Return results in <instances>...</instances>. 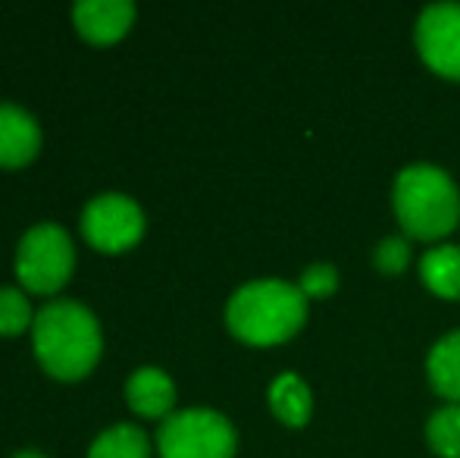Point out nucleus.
Segmentation results:
<instances>
[{
	"instance_id": "obj_1",
	"label": "nucleus",
	"mask_w": 460,
	"mask_h": 458,
	"mask_svg": "<svg viewBox=\"0 0 460 458\" xmlns=\"http://www.w3.org/2000/svg\"><path fill=\"white\" fill-rule=\"evenodd\" d=\"M35 355L57 380H82L101 358V324L82 301L57 299L35 314Z\"/></svg>"
},
{
	"instance_id": "obj_2",
	"label": "nucleus",
	"mask_w": 460,
	"mask_h": 458,
	"mask_svg": "<svg viewBox=\"0 0 460 458\" xmlns=\"http://www.w3.org/2000/svg\"><path fill=\"white\" fill-rule=\"evenodd\" d=\"M307 318V295L282 280H254L235 289L226 305V324L251 346L285 343Z\"/></svg>"
},
{
	"instance_id": "obj_3",
	"label": "nucleus",
	"mask_w": 460,
	"mask_h": 458,
	"mask_svg": "<svg viewBox=\"0 0 460 458\" xmlns=\"http://www.w3.org/2000/svg\"><path fill=\"white\" fill-rule=\"evenodd\" d=\"M394 214L413 238H442L460 220L457 183L436 164H411L394 176Z\"/></svg>"
},
{
	"instance_id": "obj_4",
	"label": "nucleus",
	"mask_w": 460,
	"mask_h": 458,
	"mask_svg": "<svg viewBox=\"0 0 460 458\" xmlns=\"http://www.w3.org/2000/svg\"><path fill=\"white\" fill-rule=\"evenodd\" d=\"M75 248L60 223H35L16 248V276L29 292L50 295L73 276Z\"/></svg>"
},
{
	"instance_id": "obj_5",
	"label": "nucleus",
	"mask_w": 460,
	"mask_h": 458,
	"mask_svg": "<svg viewBox=\"0 0 460 458\" xmlns=\"http://www.w3.org/2000/svg\"><path fill=\"white\" fill-rule=\"evenodd\" d=\"M160 458H232L235 427L210 409H185L164 421L157 434Z\"/></svg>"
},
{
	"instance_id": "obj_6",
	"label": "nucleus",
	"mask_w": 460,
	"mask_h": 458,
	"mask_svg": "<svg viewBox=\"0 0 460 458\" xmlns=\"http://www.w3.org/2000/svg\"><path fill=\"white\" fill-rule=\"evenodd\" d=\"M82 232H85L88 245H94L97 251L119 255L145 236V211L138 208L135 198L107 192V195H97L85 204Z\"/></svg>"
},
{
	"instance_id": "obj_7",
	"label": "nucleus",
	"mask_w": 460,
	"mask_h": 458,
	"mask_svg": "<svg viewBox=\"0 0 460 458\" xmlns=\"http://www.w3.org/2000/svg\"><path fill=\"white\" fill-rule=\"evenodd\" d=\"M417 50L426 67L460 79V4H429L420 13Z\"/></svg>"
},
{
	"instance_id": "obj_8",
	"label": "nucleus",
	"mask_w": 460,
	"mask_h": 458,
	"mask_svg": "<svg viewBox=\"0 0 460 458\" xmlns=\"http://www.w3.org/2000/svg\"><path fill=\"white\" fill-rule=\"evenodd\" d=\"M135 19L132 0H79L73 6V22L92 44H113L128 31Z\"/></svg>"
},
{
	"instance_id": "obj_9",
	"label": "nucleus",
	"mask_w": 460,
	"mask_h": 458,
	"mask_svg": "<svg viewBox=\"0 0 460 458\" xmlns=\"http://www.w3.org/2000/svg\"><path fill=\"white\" fill-rule=\"evenodd\" d=\"M41 148L38 120L19 104H0V166H25Z\"/></svg>"
},
{
	"instance_id": "obj_10",
	"label": "nucleus",
	"mask_w": 460,
	"mask_h": 458,
	"mask_svg": "<svg viewBox=\"0 0 460 458\" xmlns=\"http://www.w3.org/2000/svg\"><path fill=\"white\" fill-rule=\"evenodd\" d=\"M126 402L128 409L145 418H164L176 402V386H172L170 373L160 367H138L126 380Z\"/></svg>"
},
{
	"instance_id": "obj_11",
	"label": "nucleus",
	"mask_w": 460,
	"mask_h": 458,
	"mask_svg": "<svg viewBox=\"0 0 460 458\" xmlns=\"http://www.w3.org/2000/svg\"><path fill=\"white\" fill-rule=\"evenodd\" d=\"M270 405H273L276 418L282 424L304 427L310 421V411H314V396H310V386L297 373L285 371L270 386Z\"/></svg>"
},
{
	"instance_id": "obj_12",
	"label": "nucleus",
	"mask_w": 460,
	"mask_h": 458,
	"mask_svg": "<svg viewBox=\"0 0 460 458\" xmlns=\"http://www.w3.org/2000/svg\"><path fill=\"white\" fill-rule=\"evenodd\" d=\"M426 373H429V383L438 396L460 405V330L442 337L429 348Z\"/></svg>"
},
{
	"instance_id": "obj_13",
	"label": "nucleus",
	"mask_w": 460,
	"mask_h": 458,
	"mask_svg": "<svg viewBox=\"0 0 460 458\" xmlns=\"http://www.w3.org/2000/svg\"><path fill=\"white\" fill-rule=\"evenodd\" d=\"M420 276L442 299H460V245H436L426 251Z\"/></svg>"
},
{
	"instance_id": "obj_14",
	"label": "nucleus",
	"mask_w": 460,
	"mask_h": 458,
	"mask_svg": "<svg viewBox=\"0 0 460 458\" xmlns=\"http://www.w3.org/2000/svg\"><path fill=\"white\" fill-rule=\"evenodd\" d=\"M88 458H151V443L135 424H113L92 443Z\"/></svg>"
},
{
	"instance_id": "obj_15",
	"label": "nucleus",
	"mask_w": 460,
	"mask_h": 458,
	"mask_svg": "<svg viewBox=\"0 0 460 458\" xmlns=\"http://www.w3.org/2000/svg\"><path fill=\"white\" fill-rule=\"evenodd\" d=\"M426 440L442 458H460V405L451 402L426 421Z\"/></svg>"
},
{
	"instance_id": "obj_16",
	"label": "nucleus",
	"mask_w": 460,
	"mask_h": 458,
	"mask_svg": "<svg viewBox=\"0 0 460 458\" xmlns=\"http://www.w3.org/2000/svg\"><path fill=\"white\" fill-rule=\"evenodd\" d=\"M29 324H35L29 299L19 289L0 286V337H16Z\"/></svg>"
},
{
	"instance_id": "obj_17",
	"label": "nucleus",
	"mask_w": 460,
	"mask_h": 458,
	"mask_svg": "<svg viewBox=\"0 0 460 458\" xmlns=\"http://www.w3.org/2000/svg\"><path fill=\"white\" fill-rule=\"evenodd\" d=\"M411 261V245L401 236H385L379 245L373 248V264L382 274H401Z\"/></svg>"
},
{
	"instance_id": "obj_18",
	"label": "nucleus",
	"mask_w": 460,
	"mask_h": 458,
	"mask_svg": "<svg viewBox=\"0 0 460 458\" xmlns=\"http://www.w3.org/2000/svg\"><path fill=\"white\" fill-rule=\"evenodd\" d=\"M297 289H301L307 299H323V295L339 289V270H335L332 264H310V267L301 274Z\"/></svg>"
},
{
	"instance_id": "obj_19",
	"label": "nucleus",
	"mask_w": 460,
	"mask_h": 458,
	"mask_svg": "<svg viewBox=\"0 0 460 458\" xmlns=\"http://www.w3.org/2000/svg\"><path fill=\"white\" fill-rule=\"evenodd\" d=\"M13 458H48V455H41L38 449H22V453H16Z\"/></svg>"
}]
</instances>
